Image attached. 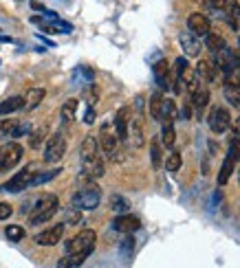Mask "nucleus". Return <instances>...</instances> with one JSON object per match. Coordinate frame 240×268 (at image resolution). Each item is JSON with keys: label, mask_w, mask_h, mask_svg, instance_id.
<instances>
[{"label": "nucleus", "mask_w": 240, "mask_h": 268, "mask_svg": "<svg viewBox=\"0 0 240 268\" xmlns=\"http://www.w3.org/2000/svg\"><path fill=\"white\" fill-rule=\"evenodd\" d=\"M181 47H183V51L187 55H192V57H199L201 55V42L199 40H194V35H181Z\"/></svg>", "instance_id": "nucleus-22"}, {"label": "nucleus", "mask_w": 240, "mask_h": 268, "mask_svg": "<svg viewBox=\"0 0 240 268\" xmlns=\"http://www.w3.org/2000/svg\"><path fill=\"white\" fill-rule=\"evenodd\" d=\"M143 103L145 99L141 95L135 97V106L130 110V121H128V139L133 147H143Z\"/></svg>", "instance_id": "nucleus-1"}, {"label": "nucleus", "mask_w": 240, "mask_h": 268, "mask_svg": "<svg viewBox=\"0 0 240 268\" xmlns=\"http://www.w3.org/2000/svg\"><path fill=\"white\" fill-rule=\"evenodd\" d=\"M181 117H183V119H190L192 117V101H190V97H187L185 103H183V108H181Z\"/></svg>", "instance_id": "nucleus-39"}, {"label": "nucleus", "mask_w": 240, "mask_h": 268, "mask_svg": "<svg viewBox=\"0 0 240 268\" xmlns=\"http://www.w3.org/2000/svg\"><path fill=\"white\" fill-rule=\"evenodd\" d=\"M95 242H97V233L93 229H82L75 237H71L67 242V253H93L95 251Z\"/></svg>", "instance_id": "nucleus-6"}, {"label": "nucleus", "mask_w": 240, "mask_h": 268, "mask_svg": "<svg viewBox=\"0 0 240 268\" xmlns=\"http://www.w3.org/2000/svg\"><path fill=\"white\" fill-rule=\"evenodd\" d=\"M20 108H25V97L23 95H13V97H9V99H5L3 103H0V117L11 115V113H16V110H20Z\"/></svg>", "instance_id": "nucleus-18"}, {"label": "nucleus", "mask_w": 240, "mask_h": 268, "mask_svg": "<svg viewBox=\"0 0 240 268\" xmlns=\"http://www.w3.org/2000/svg\"><path fill=\"white\" fill-rule=\"evenodd\" d=\"M227 156L234 163L240 161V134H231V139H229V152Z\"/></svg>", "instance_id": "nucleus-33"}, {"label": "nucleus", "mask_w": 240, "mask_h": 268, "mask_svg": "<svg viewBox=\"0 0 240 268\" xmlns=\"http://www.w3.org/2000/svg\"><path fill=\"white\" fill-rule=\"evenodd\" d=\"M93 121H95V108H93V106H89V110H86V115H84V123H93Z\"/></svg>", "instance_id": "nucleus-42"}, {"label": "nucleus", "mask_w": 240, "mask_h": 268, "mask_svg": "<svg viewBox=\"0 0 240 268\" xmlns=\"http://www.w3.org/2000/svg\"><path fill=\"white\" fill-rule=\"evenodd\" d=\"M111 207H113V211H117V215L121 213H128L130 211V205H128V200L119 196V193H115V196L111 198Z\"/></svg>", "instance_id": "nucleus-31"}, {"label": "nucleus", "mask_w": 240, "mask_h": 268, "mask_svg": "<svg viewBox=\"0 0 240 268\" xmlns=\"http://www.w3.org/2000/svg\"><path fill=\"white\" fill-rule=\"evenodd\" d=\"M31 7H33V9H38V11H45V5L35 3V0H33V3H31Z\"/></svg>", "instance_id": "nucleus-43"}, {"label": "nucleus", "mask_w": 240, "mask_h": 268, "mask_svg": "<svg viewBox=\"0 0 240 268\" xmlns=\"http://www.w3.org/2000/svg\"><path fill=\"white\" fill-rule=\"evenodd\" d=\"M133 247H135V240H133V237H130V233H128V237L121 242V251H123V253H130V251H133Z\"/></svg>", "instance_id": "nucleus-41"}, {"label": "nucleus", "mask_w": 240, "mask_h": 268, "mask_svg": "<svg viewBox=\"0 0 240 268\" xmlns=\"http://www.w3.org/2000/svg\"><path fill=\"white\" fill-rule=\"evenodd\" d=\"M47 134H49V128L45 123L38 125V128H31V132H29V147H31V150H38L47 141Z\"/></svg>", "instance_id": "nucleus-19"}, {"label": "nucleus", "mask_w": 240, "mask_h": 268, "mask_svg": "<svg viewBox=\"0 0 240 268\" xmlns=\"http://www.w3.org/2000/svg\"><path fill=\"white\" fill-rule=\"evenodd\" d=\"M101 200V189L97 187V185H86L84 189H79L75 196L71 198V205L77 207V209H95V207L99 205Z\"/></svg>", "instance_id": "nucleus-5"}, {"label": "nucleus", "mask_w": 240, "mask_h": 268, "mask_svg": "<svg viewBox=\"0 0 240 268\" xmlns=\"http://www.w3.org/2000/svg\"><path fill=\"white\" fill-rule=\"evenodd\" d=\"M13 125H16V121H11V119H7V121H0V132H3V134H11Z\"/></svg>", "instance_id": "nucleus-40"}, {"label": "nucleus", "mask_w": 240, "mask_h": 268, "mask_svg": "<svg viewBox=\"0 0 240 268\" xmlns=\"http://www.w3.org/2000/svg\"><path fill=\"white\" fill-rule=\"evenodd\" d=\"M23 145L16 143V141H9V143H5L3 147H0V174L3 172H9V169H13L18 165L20 161H23Z\"/></svg>", "instance_id": "nucleus-7"}, {"label": "nucleus", "mask_w": 240, "mask_h": 268, "mask_svg": "<svg viewBox=\"0 0 240 268\" xmlns=\"http://www.w3.org/2000/svg\"><path fill=\"white\" fill-rule=\"evenodd\" d=\"M187 29L194 33V38H205V35L212 31V20H209L205 13H192L187 18Z\"/></svg>", "instance_id": "nucleus-11"}, {"label": "nucleus", "mask_w": 240, "mask_h": 268, "mask_svg": "<svg viewBox=\"0 0 240 268\" xmlns=\"http://www.w3.org/2000/svg\"><path fill=\"white\" fill-rule=\"evenodd\" d=\"M163 147H161V139L159 137H155L150 141V161H152V167L155 169H159L163 165Z\"/></svg>", "instance_id": "nucleus-20"}, {"label": "nucleus", "mask_w": 240, "mask_h": 268, "mask_svg": "<svg viewBox=\"0 0 240 268\" xmlns=\"http://www.w3.org/2000/svg\"><path fill=\"white\" fill-rule=\"evenodd\" d=\"M225 99L231 106H240V84H225Z\"/></svg>", "instance_id": "nucleus-28"}, {"label": "nucleus", "mask_w": 240, "mask_h": 268, "mask_svg": "<svg viewBox=\"0 0 240 268\" xmlns=\"http://www.w3.org/2000/svg\"><path fill=\"white\" fill-rule=\"evenodd\" d=\"M177 143V132H174L172 123H163V134H161V145L165 147H174Z\"/></svg>", "instance_id": "nucleus-30"}, {"label": "nucleus", "mask_w": 240, "mask_h": 268, "mask_svg": "<svg viewBox=\"0 0 240 268\" xmlns=\"http://www.w3.org/2000/svg\"><path fill=\"white\" fill-rule=\"evenodd\" d=\"M205 47L209 51H214V53H221L223 49H227V42H225V38H223L221 33H212V31H209L205 35Z\"/></svg>", "instance_id": "nucleus-24"}, {"label": "nucleus", "mask_w": 240, "mask_h": 268, "mask_svg": "<svg viewBox=\"0 0 240 268\" xmlns=\"http://www.w3.org/2000/svg\"><path fill=\"white\" fill-rule=\"evenodd\" d=\"M190 101H192V108L196 110V117L203 119V113H205V108L209 106V91L199 86L196 88V93L190 97Z\"/></svg>", "instance_id": "nucleus-14"}, {"label": "nucleus", "mask_w": 240, "mask_h": 268, "mask_svg": "<svg viewBox=\"0 0 240 268\" xmlns=\"http://www.w3.org/2000/svg\"><path fill=\"white\" fill-rule=\"evenodd\" d=\"M113 229L119 231V233H130V235H133L135 231L141 229V220L137 218V215H133V213H121V215H117V218L113 220Z\"/></svg>", "instance_id": "nucleus-12"}, {"label": "nucleus", "mask_w": 240, "mask_h": 268, "mask_svg": "<svg viewBox=\"0 0 240 268\" xmlns=\"http://www.w3.org/2000/svg\"><path fill=\"white\" fill-rule=\"evenodd\" d=\"M234 167H236V163L229 159H225L223 161V167H221V174H218V187H223V185H227V181H229V176L234 174Z\"/></svg>", "instance_id": "nucleus-27"}, {"label": "nucleus", "mask_w": 240, "mask_h": 268, "mask_svg": "<svg viewBox=\"0 0 240 268\" xmlns=\"http://www.w3.org/2000/svg\"><path fill=\"white\" fill-rule=\"evenodd\" d=\"M128 121H130V108H119L117 115H115V123H113L119 141L128 139Z\"/></svg>", "instance_id": "nucleus-15"}, {"label": "nucleus", "mask_w": 240, "mask_h": 268, "mask_svg": "<svg viewBox=\"0 0 240 268\" xmlns=\"http://www.w3.org/2000/svg\"><path fill=\"white\" fill-rule=\"evenodd\" d=\"M11 213H13V207L9 203H0V220L11 218Z\"/></svg>", "instance_id": "nucleus-38"}, {"label": "nucleus", "mask_w": 240, "mask_h": 268, "mask_svg": "<svg viewBox=\"0 0 240 268\" xmlns=\"http://www.w3.org/2000/svg\"><path fill=\"white\" fill-rule=\"evenodd\" d=\"M238 183H240V167H238Z\"/></svg>", "instance_id": "nucleus-45"}, {"label": "nucleus", "mask_w": 240, "mask_h": 268, "mask_svg": "<svg viewBox=\"0 0 240 268\" xmlns=\"http://www.w3.org/2000/svg\"><path fill=\"white\" fill-rule=\"evenodd\" d=\"M199 3L205 7V9H209V11L225 13V5H227V0H199Z\"/></svg>", "instance_id": "nucleus-36"}, {"label": "nucleus", "mask_w": 240, "mask_h": 268, "mask_svg": "<svg viewBox=\"0 0 240 268\" xmlns=\"http://www.w3.org/2000/svg\"><path fill=\"white\" fill-rule=\"evenodd\" d=\"M163 91H157L152 93L150 97V117L155 119V121H161V106H163Z\"/></svg>", "instance_id": "nucleus-23"}, {"label": "nucleus", "mask_w": 240, "mask_h": 268, "mask_svg": "<svg viewBox=\"0 0 240 268\" xmlns=\"http://www.w3.org/2000/svg\"><path fill=\"white\" fill-rule=\"evenodd\" d=\"M155 79L159 84V91H168L172 86V75H170V69H168V62H165V59H159L155 64Z\"/></svg>", "instance_id": "nucleus-13"}, {"label": "nucleus", "mask_w": 240, "mask_h": 268, "mask_svg": "<svg viewBox=\"0 0 240 268\" xmlns=\"http://www.w3.org/2000/svg\"><path fill=\"white\" fill-rule=\"evenodd\" d=\"M234 134H240V117L236 119V123H234Z\"/></svg>", "instance_id": "nucleus-44"}, {"label": "nucleus", "mask_w": 240, "mask_h": 268, "mask_svg": "<svg viewBox=\"0 0 240 268\" xmlns=\"http://www.w3.org/2000/svg\"><path fill=\"white\" fill-rule=\"evenodd\" d=\"M79 154H82V161H86V159H95V156H101V154H99V143H97V139L93 137V134L84 137L82 147H79Z\"/></svg>", "instance_id": "nucleus-17"}, {"label": "nucleus", "mask_w": 240, "mask_h": 268, "mask_svg": "<svg viewBox=\"0 0 240 268\" xmlns=\"http://www.w3.org/2000/svg\"><path fill=\"white\" fill-rule=\"evenodd\" d=\"M67 154V139L64 134H53V137L47 139V147H45V161L47 163H60Z\"/></svg>", "instance_id": "nucleus-9"}, {"label": "nucleus", "mask_w": 240, "mask_h": 268, "mask_svg": "<svg viewBox=\"0 0 240 268\" xmlns=\"http://www.w3.org/2000/svg\"><path fill=\"white\" fill-rule=\"evenodd\" d=\"M75 115H77V99H69L64 101V106L60 110V117L64 123H73L75 121Z\"/></svg>", "instance_id": "nucleus-25"}, {"label": "nucleus", "mask_w": 240, "mask_h": 268, "mask_svg": "<svg viewBox=\"0 0 240 268\" xmlns=\"http://www.w3.org/2000/svg\"><path fill=\"white\" fill-rule=\"evenodd\" d=\"M82 222V213L77 211V207H73V209L67 211V222L64 225H79Z\"/></svg>", "instance_id": "nucleus-37"}, {"label": "nucleus", "mask_w": 240, "mask_h": 268, "mask_svg": "<svg viewBox=\"0 0 240 268\" xmlns=\"http://www.w3.org/2000/svg\"><path fill=\"white\" fill-rule=\"evenodd\" d=\"M196 75H199V79H203V81H216L218 69H216V64L207 62V59H201V62L196 64Z\"/></svg>", "instance_id": "nucleus-16"}, {"label": "nucleus", "mask_w": 240, "mask_h": 268, "mask_svg": "<svg viewBox=\"0 0 240 268\" xmlns=\"http://www.w3.org/2000/svg\"><path fill=\"white\" fill-rule=\"evenodd\" d=\"M207 123H209V130L214 134H225L231 128V117H229V110L225 106H214L209 110V117H207Z\"/></svg>", "instance_id": "nucleus-8"}, {"label": "nucleus", "mask_w": 240, "mask_h": 268, "mask_svg": "<svg viewBox=\"0 0 240 268\" xmlns=\"http://www.w3.org/2000/svg\"><path fill=\"white\" fill-rule=\"evenodd\" d=\"M181 152H177V150H172L168 156H165V161H163V165H165V169L168 172H179L181 169Z\"/></svg>", "instance_id": "nucleus-29"}, {"label": "nucleus", "mask_w": 240, "mask_h": 268, "mask_svg": "<svg viewBox=\"0 0 240 268\" xmlns=\"http://www.w3.org/2000/svg\"><path fill=\"white\" fill-rule=\"evenodd\" d=\"M31 132V123H25V121H16V125H13V130L9 137L11 139H20V137H25V134Z\"/></svg>", "instance_id": "nucleus-35"}, {"label": "nucleus", "mask_w": 240, "mask_h": 268, "mask_svg": "<svg viewBox=\"0 0 240 268\" xmlns=\"http://www.w3.org/2000/svg\"><path fill=\"white\" fill-rule=\"evenodd\" d=\"M62 169L60 167H55V169H49V172H42V174H35L33 176V181H31V187H35V185H45L49 181H53V178L60 174Z\"/></svg>", "instance_id": "nucleus-32"}, {"label": "nucleus", "mask_w": 240, "mask_h": 268, "mask_svg": "<svg viewBox=\"0 0 240 268\" xmlns=\"http://www.w3.org/2000/svg\"><path fill=\"white\" fill-rule=\"evenodd\" d=\"M45 88H31V91L27 93L25 97V108L27 110H35L42 103V99H45Z\"/></svg>", "instance_id": "nucleus-21"}, {"label": "nucleus", "mask_w": 240, "mask_h": 268, "mask_svg": "<svg viewBox=\"0 0 240 268\" xmlns=\"http://www.w3.org/2000/svg\"><path fill=\"white\" fill-rule=\"evenodd\" d=\"M64 229H67V225L62 222V225H55V227H51V229L40 231L33 240H35V244H40V247H55V244L64 237Z\"/></svg>", "instance_id": "nucleus-10"}, {"label": "nucleus", "mask_w": 240, "mask_h": 268, "mask_svg": "<svg viewBox=\"0 0 240 268\" xmlns=\"http://www.w3.org/2000/svg\"><path fill=\"white\" fill-rule=\"evenodd\" d=\"M38 174V165L35 163H29L27 167H23L16 176H11L7 183H3V189L5 193H20V191H25L27 187H31V181H33V176Z\"/></svg>", "instance_id": "nucleus-4"}, {"label": "nucleus", "mask_w": 240, "mask_h": 268, "mask_svg": "<svg viewBox=\"0 0 240 268\" xmlns=\"http://www.w3.org/2000/svg\"><path fill=\"white\" fill-rule=\"evenodd\" d=\"M5 235L9 237L11 242H20L25 237V229L20 227V225H9V227L5 229Z\"/></svg>", "instance_id": "nucleus-34"}, {"label": "nucleus", "mask_w": 240, "mask_h": 268, "mask_svg": "<svg viewBox=\"0 0 240 268\" xmlns=\"http://www.w3.org/2000/svg\"><path fill=\"white\" fill-rule=\"evenodd\" d=\"M97 143H99V150L104 152L108 159L115 161V163H119L123 161V154L119 150V137H117V132H115V125L113 123H104L99 128V137H97Z\"/></svg>", "instance_id": "nucleus-2"}, {"label": "nucleus", "mask_w": 240, "mask_h": 268, "mask_svg": "<svg viewBox=\"0 0 240 268\" xmlns=\"http://www.w3.org/2000/svg\"><path fill=\"white\" fill-rule=\"evenodd\" d=\"M57 209H60V198H57L55 193H47V196H42L38 203H35L31 215H29V222H31L33 227L45 225V222H49L57 213Z\"/></svg>", "instance_id": "nucleus-3"}, {"label": "nucleus", "mask_w": 240, "mask_h": 268, "mask_svg": "<svg viewBox=\"0 0 240 268\" xmlns=\"http://www.w3.org/2000/svg\"><path fill=\"white\" fill-rule=\"evenodd\" d=\"M177 119V103L174 99H163L161 106V123H172Z\"/></svg>", "instance_id": "nucleus-26"}]
</instances>
